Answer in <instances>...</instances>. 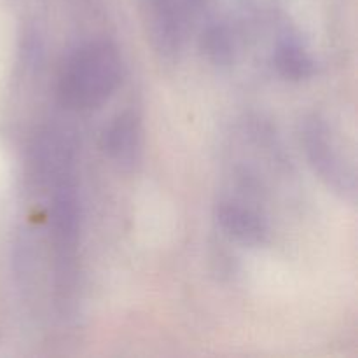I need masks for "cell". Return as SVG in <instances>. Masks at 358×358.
I'll return each instance as SVG.
<instances>
[{
	"label": "cell",
	"instance_id": "1",
	"mask_svg": "<svg viewBox=\"0 0 358 358\" xmlns=\"http://www.w3.org/2000/svg\"><path fill=\"white\" fill-rule=\"evenodd\" d=\"M121 62L107 44H90L70 58L62 76V91L69 101L91 107L103 101L117 86Z\"/></svg>",
	"mask_w": 358,
	"mask_h": 358
},
{
	"label": "cell",
	"instance_id": "2",
	"mask_svg": "<svg viewBox=\"0 0 358 358\" xmlns=\"http://www.w3.org/2000/svg\"><path fill=\"white\" fill-rule=\"evenodd\" d=\"M306 147L311 163L315 164L322 178L329 182V185L339 189V191L355 192L353 191L355 178L346 168L339 149H336V143L329 133L327 126L322 124L320 121H315L306 129Z\"/></svg>",
	"mask_w": 358,
	"mask_h": 358
},
{
	"label": "cell",
	"instance_id": "3",
	"mask_svg": "<svg viewBox=\"0 0 358 358\" xmlns=\"http://www.w3.org/2000/svg\"><path fill=\"white\" fill-rule=\"evenodd\" d=\"M107 149L121 166H135L142 156V129L135 115L124 114L107 133Z\"/></svg>",
	"mask_w": 358,
	"mask_h": 358
},
{
	"label": "cell",
	"instance_id": "4",
	"mask_svg": "<svg viewBox=\"0 0 358 358\" xmlns=\"http://www.w3.org/2000/svg\"><path fill=\"white\" fill-rule=\"evenodd\" d=\"M219 222L229 234L236 236L245 243H262L268 234L264 222L257 213L236 203H222L219 206Z\"/></svg>",
	"mask_w": 358,
	"mask_h": 358
},
{
	"label": "cell",
	"instance_id": "5",
	"mask_svg": "<svg viewBox=\"0 0 358 358\" xmlns=\"http://www.w3.org/2000/svg\"><path fill=\"white\" fill-rule=\"evenodd\" d=\"M280 66L287 70V73L294 77H304L308 76V70H310L311 63L306 56L303 55V51L294 45H287L285 49L280 51Z\"/></svg>",
	"mask_w": 358,
	"mask_h": 358
}]
</instances>
